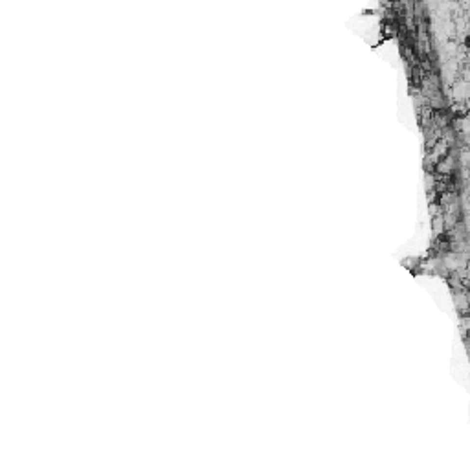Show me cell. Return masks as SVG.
Instances as JSON below:
<instances>
[{"mask_svg": "<svg viewBox=\"0 0 470 470\" xmlns=\"http://www.w3.org/2000/svg\"><path fill=\"white\" fill-rule=\"evenodd\" d=\"M454 98L457 99V101H467L469 103L470 101V79L467 81V79H461V81H457L454 85Z\"/></svg>", "mask_w": 470, "mask_h": 470, "instance_id": "1", "label": "cell"}]
</instances>
